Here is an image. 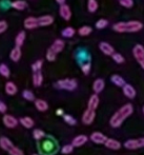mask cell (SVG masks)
I'll return each mask as SVG.
<instances>
[{"instance_id": "obj_1", "label": "cell", "mask_w": 144, "mask_h": 155, "mask_svg": "<svg viewBox=\"0 0 144 155\" xmlns=\"http://www.w3.org/2000/svg\"><path fill=\"white\" fill-rule=\"evenodd\" d=\"M133 112H134V108H133L132 104H124L123 107H121V108L110 117V124L113 128H118V127H120L124 123V120H125L126 118H128V117L133 114Z\"/></svg>"}, {"instance_id": "obj_2", "label": "cell", "mask_w": 144, "mask_h": 155, "mask_svg": "<svg viewBox=\"0 0 144 155\" xmlns=\"http://www.w3.org/2000/svg\"><path fill=\"white\" fill-rule=\"evenodd\" d=\"M143 29V23L138 20L121 21L113 25V30L118 33H135Z\"/></svg>"}, {"instance_id": "obj_3", "label": "cell", "mask_w": 144, "mask_h": 155, "mask_svg": "<svg viewBox=\"0 0 144 155\" xmlns=\"http://www.w3.org/2000/svg\"><path fill=\"white\" fill-rule=\"evenodd\" d=\"M56 88L60 89V90H66V91H74L77 88L78 84L75 79H69V78H65V79H60L56 82Z\"/></svg>"}, {"instance_id": "obj_4", "label": "cell", "mask_w": 144, "mask_h": 155, "mask_svg": "<svg viewBox=\"0 0 144 155\" xmlns=\"http://www.w3.org/2000/svg\"><path fill=\"white\" fill-rule=\"evenodd\" d=\"M133 54L137 62L144 70V47L142 45H136L133 49Z\"/></svg>"}, {"instance_id": "obj_5", "label": "cell", "mask_w": 144, "mask_h": 155, "mask_svg": "<svg viewBox=\"0 0 144 155\" xmlns=\"http://www.w3.org/2000/svg\"><path fill=\"white\" fill-rule=\"evenodd\" d=\"M124 147L128 150H137L144 148V137L137 139H128L124 143Z\"/></svg>"}, {"instance_id": "obj_6", "label": "cell", "mask_w": 144, "mask_h": 155, "mask_svg": "<svg viewBox=\"0 0 144 155\" xmlns=\"http://www.w3.org/2000/svg\"><path fill=\"white\" fill-rule=\"evenodd\" d=\"M96 118V110H91V109L87 108L84 111L83 115H82V123L84 124H91L93 121Z\"/></svg>"}, {"instance_id": "obj_7", "label": "cell", "mask_w": 144, "mask_h": 155, "mask_svg": "<svg viewBox=\"0 0 144 155\" xmlns=\"http://www.w3.org/2000/svg\"><path fill=\"white\" fill-rule=\"evenodd\" d=\"M59 14L60 16L64 19L65 21H69L71 20L72 18V11H71V8H69L67 4H61L60 8H59Z\"/></svg>"}, {"instance_id": "obj_8", "label": "cell", "mask_w": 144, "mask_h": 155, "mask_svg": "<svg viewBox=\"0 0 144 155\" xmlns=\"http://www.w3.org/2000/svg\"><path fill=\"white\" fill-rule=\"evenodd\" d=\"M25 29L27 30H34L39 28V23H38V18L37 17H27V19L23 22Z\"/></svg>"}, {"instance_id": "obj_9", "label": "cell", "mask_w": 144, "mask_h": 155, "mask_svg": "<svg viewBox=\"0 0 144 155\" xmlns=\"http://www.w3.org/2000/svg\"><path fill=\"white\" fill-rule=\"evenodd\" d=\"M99 49L104 55H107V56H112L115 53L114 48L108 42H105V41H102V42L99 43Z\"/></svg>"}, {"instance_id": "obj_10", "label": "cell", "mask_w": 144, "mask_h": 155, "mask_svg": "<svg viewBox=\"0 0 144 155\" xmlns=\"http://www.w3.org/2000/svg\"><path fill=\"white\" fill-rule=\"evenodd\" d=\"M89 138H91V140L93 141V143H97V145H102V143H104L106 141L107 137L104 134H102L101 132H94L93 134L91 135Z\"/></svg>"}, {"instance_id": "obj_11", "label": "cell", "mask_w": 144, "mask_h": 155, "mask_svg": "<svg viewBox=\"0 0 144 155\" xmlns=\"http://www.w3.org/2000/svg\"><path fill=\"white\" fill-rule=\"evenodd\" d=\"M122 89H123V94L127 98H130V99H134V98L136 97V94H137L136 90H135V88L132 86V84H125L123 87H122Z\"/></svg>"}, {"instance_id": "obj_12", "label": "cell", "mask_w": 144, "mask_h": 155, "mask_svg": "<svg viewBox=\"0 0 144 155\" xmlns=\"http://www.w3.org/2000/svg\"><path fill=\"white\" fill-rule=\"evenodd\" d=\"M2 120H3L4 126L11 129L15 128V127H17V124H18V120H17L14 116H12V115H4Z\"/></svg>"}, {"instance_id": "obj_13", "label": "cell", "mask_w": 144, "mask_h": 155, "mask_svg": "<svg viewBox=\"0 0 144 155\" xmlns=\"http://www.w3.org/2000/svg\"><path fill=\"white\" fill-rule=\"evenodd\" d=\"M54 22V17L51 15H44V16L38 17V23L39 27H47L51 25Z\"/></svg>"}, {"instance_id": "obj_14", "label": "cell", "mask_w": 144, "mask_h": 155, "mask_svg": "<svg viewBox=\"0 0 144 155\" xmlns=\"http://www.w3.org/2000/svg\"><path fill=\"white\" fill-rule=\"evenodd\" d=\"M21 55H22V53H21V48L15 45V48H13L10 53V58H11V60H13L14 62H17L20 60Z\"/></svg>"}, {"instance_id": "obj_15", "label": "cell", "mask_w": 144, "mask_h": 155, "mask_svg": "<svg viewBox=\"0 0 144 155\" xmlns=\"http://www.w3.org/2000/svg\"><path fill=\"white\" fill-rule=\"evenodd\" d=\"M104 146H105L107 149H110V150H119L120 148H121L120 141H118L117 139H114V138H107L105 143H104Z\"/></svg>"}, {"instance_id": "obj_16", "label": "cell", "mask_w": 144, "mask_h": 155, "mask_svg": "<svg viewBox=\"0 0 144 155\" xmlns=\"http://www.w3.org/2000/svg\"><path fill=\"white\" fill-rule=\"evenodd\" d=\"M64 47H65V43L62 39H56V40L53 42V45H51V49L53 50L56 54H59L60 52L63 51Z\"/></svg>"}, {"instance_id": "obj_17", "label": "cell", "mask_w": 144, "mask_h": 155, "mask_svg": "<svg viewBox=\"0 0 144 155\" xmlns=\"http://www.w3.org/2000/svg\"><path fill=\"white\" fill-rule=\"evenodd\" d=\"M104 87H105V82H104V80L101 79V78H98V79H96L95 81H94L93 90L96 94H99L103 91Z\"/></svg>"}, {"instance_id": "obj_18", "label": "cell", "mask_w": 144, "mask_h": 155, "mask_svg": "<svg viewBox=\"0 0 144 155\" xmlns=\"http://www.w3.org/2000/svg\"><path fill=\"white\" fill-rule=\"evenodd\" d=\"M87 140H88V137H87L86 135L81 134V135L76 136L75 138L73 139L72 145H73L74 147H81V146H83Z\"/></svg>"}, {"instance_id": "obj_19", "label": "cell", "mask_w": 144, "mask_h": 155, "mask_svg": "<svg viewBox=\"0 0 144 155\" xmlns=\"http://www.w3.org/2000/svg\"><path fill=\"white\" fill-rule=\"evenodd\" d=\"M99 97H98V94H94V95L91 96L88 100V104H87V108L91 109V110H96L99 106Z\"/></svg>"}, {"instance_id": "obj_20", "label": "cell", "mask_w": 144, "mask_h": 155, "mask_svg": "<svg viewBox=\"0 0 144 155\" xmlns=\"http://www.w3.org/2000/svg\"><path fill=\"white\" fill-rule=\"evenodd\" d=\"M13 143L12 141L10 140V139L8 138V137H0V147H1V149H3L4 151L8 152L11 149H12L13 147Z\"/></svg>"}, {"instance_id": "obj_21", "label": "cell", "mask_w": 144, "mask_h": 155, "mask_svg": "<svg viewBox=\"0 0 144 155\" xmlns=\"http://www.w3.org/2000/svg\"><path fill=\"white\" fill-rule=\"evenodd\" d=\"M11 6L17 11H23L27 8V3L24 0H15L11 3Z\"/></svg>"}, {"instance_id": "obj_22", "label": "cell", "mask_w": 144, "mask_h": 155, "mask_svg": "<svg viewBox=\"0 0 144 155\" xmlns=\"http://www.w3.org/2000/svg\"><path fill=\"white\" fill-rule=\"evenodd\" d=\"M43 82V76L41 71H37L34 72L33 74V84H34L35 87H40Z\"/></svg>"}, {"instance_id": "obj_23", "label": "cell", "mask_w": 144, "mask_h": 155, "mask_svg": "<svg viewBox=\"0 0 144 155\" xmlns=\"http://www.w3.org/2000/svg\"><path fill=\"white\" fill-rule=\"evenodd\" d=\"M35 107L38 111H41V112H44L49 109V104L45 100L43 99H36L35 100Z\"/></svg>"}, {"instance_id": "obj_24", "label": "cell", "mask_w": 144, "mask_h": 155, "mask_svg": "<svg viewBox=\"0 0 144 155\" xmlns=\"http://www.w3.org/2000/svg\"><path fill=\"white\" fill-rule=\"evenodd\" d=\"M18 89H17V86L12 81H8L5 84V92L8 95H15L17 93Z\"/></svg>"}, {"instance_id": "obj_25", "label": "cell", "mask_w": 144, "mask_h": 155, "mask_svg": "<svg viewBox=\"0 0 144 155\" xmlns=\"http://www.w3.org/2000/svg\"><path fill=\"white\" fill-rule=\"evenodd\" d=\"M25 36H27V34H25L24 31L19 32L18 35L16 36V38H15V45H16L17 47H20V48L22 47L25 40Z\"/></svg>"}, {"instance_id": "obj_26", "label": "cell", "mask_w": 144, "mask_h": 155, "mask_svg": "<svg viewBox=\"0 0 144 155\" xmlns=\"http://www.w3.org/2000/svg\"><path fill=\"white\" fill-rule=\"evenodd\" d=\"M110 80H112L113 84H114L115 86H117V87H123L124 84H125V80L123 79V77H121L120 75H117V74L112 75Z\"/></svg>"}, {"instance_id": "obj_27", "label": "cell", "mask_w": 144, "mask_h": 155, "mask_svg": "<svg viewBox=\"0 0 144 155\" xmlns=\"http://www.w3.org/2000/svg\"><path fill=\"white\" fill-rule=\"evenodd\" d=\"M42 148H43L42 149L43 152H45V153H51V152H53L54 150H55V145H54L51 140H46L43 143Z\"/></svg>"}, {"instance_id": "obj_28", "label": "cell", "mask_w": 144, "mask_h": 155, "mask_svg": "<svg viewBox=\"0 0 144 155\" xmlns=\"http://www.w3.org/2000/svg\"><path fill=\"white\" fill-rule=\"evenodd\" d=\"M75 29L74 28H72V27H67V28H65L64 30H62V32H61V35H62L64 38H72V37L75 35Z\"/></svg>"}, {"instance_id": "obj_29", "label": "cell", "mask_w": 144, "mask_h": 155, "mask_svg": "<svg viewBox=\"0 0 144 155\" xmlns=\"http://www.w3.org/2000/svg\"><path fill=\"white\" fill-rule=\"evenodd\" d=\"M19 123L22 124L24 128H32L33 126H34V120H33L30 117H22V118H20V120H19Z\"/></svg>"}, {"instance_id": "obj_30", "label": "cell", "mask_w": 144, "mask_h": 155, "mask_svg": "<svg viewBox=\"0 0 144 155\" xmlns=\"http://www.w3.org/2000/svg\"><path fill=\"white\" fill-rule=\"evenodd\" d=\"M87 10H88L89 13H95L98 10L97 0H88L87 1Z\"/></svg>"}, {"instance_id": "obj_31", "label": "cell", "mask_w": 144, "mask_h": 155, "mask_svg": "<svg viewBox=\"0 0 144 155\" xmlns=\"http://www.w3.org/2000/svg\"><path fill=\"white\" fill-rule=\"evenodd\" d=\"M0 75L3 76V77H5V78H8L11 75L10 69H8V65L4 64V63H1V64H0Z\"/></svg>"}, {"instance_id": "obj_32", "label": "cell", "mask_w": 144, "mask_h": 155, "mask_svg": "<svg viewBox=\"0 0 144 155\" xmlns=\"http://www.w3.org/2000/svg\"><path fill=\"white\" fill-rule=\"evenodd\" d=\"M91 31H93V29H91V27H88V25H83V27H81L78 30V33H79L80 36H88L91 33Z\"/></svg>"}, {"instance_id": "obj_33", "label": "cell", "mask_w": 144, "mask_h": 155, "mask_svg": "<svg viewBox=\"0 0 144 155\" xmlns=\"http://www.w3.org/2000/svg\"><path fill=\"white\" fill-rule=\"evenodd\" d=\"M108 25V21L106 19H99V20L96 22V28L98 30H102V29H105L106 27Z\"/></svg>"}, {"instance_id": "obj_34", "label": "cell", "mask_w": 144, "mask_h": 155, "mask_svg": "<svg viewBox=\"0 0 144 155\" xmlns=\"http://www.w3.org/2000/svg\"><path fill=\"white\" fill-rule=\"evenodd\" d=\"M33 136H34V138L37 139V140H40V139H42L43 137L45 136V133L43 132L42 130H40V129H36V130H34V132H33Z\"/></svg>"}, {"instance_id": "obj_35", "label": "cell", "mask_w": 144, "mask_h": 155, "mask_svg": "<svg viewBox=\"0 0 144 155\" xmlns=\"http://www.w3.org/2000/svg\"><path fill=\"white\" fill-rule=\"evenodd\" d=\"M22 96L24 99L29 100V101H33V100H35V95L34 93L32 92V91L30 90H24L22 92Z\"/></svg>"}, {"instance_id": "obj_36", "label": "cell", "mask_w": 144, "mask_h": 155, "mask_svg": "<svg viewBox=\"0 0 144 155\" xmlns=\"http://www.w3.org/2000/svg\"><path fill=\"white\" fill-rule=\"evenodd\" d=\"M56 57H57V54L55 53V52L53 51V50L50 48L49 50H47L46 52V59L49 60V61H55L56 60Z\"/></svg>"}, {"instance_id": "obj_37", "label": "cell", "mask_w": 144, "mask_h": 155, "mask_svg": "<svg viewBox=\"0 0 144 155\" xmlns=\"http://www.w3.org/2000/svg\"><path fill=\"white\" fill-rule=\"evenodd\" d=\"M112 57H113V60H114L116 63H119V64L123 63L124 60H125V59H124V57L120 53H114L112 55Z\"/></svg>"}, {"instance_id": "obj_38", "label": "cell", "mask_w": 144, "mask_h": 155, "mask_svg": "<svg viewBox=\"0 0 144 155\" xmlns=\"http://www.w3.org/2000/svg\"><path fill=\"white\" fill-rule=\"evenodd\" d=\"M42 65H43V61L41 59L37 60L36 62H34L32 64V70L33 72H37V71H41V69H42Z\"/></svg>"}, {"instance_id": "obj_39", "label": "cell", "mask_w": 144, "mask_h": 155, "mask_svg": "<svg viewBox=\"0 0 144 155\" xmlns=\"http://www.w3.org/2000/svg\"><path fill=\"white\" fill-rule=\"evenodd\" d=\"M120 5L124 6L126 8H130L134 5V0H119Z\"/></svg>"}, {"instance_id": "obj_40", "label": "cell", "mask_w": 144, "mask_h": 155, "mask_svg": "<svg viewBox=\"0 0 144 155\" xmlns=\"http://www.w3.org/2000/svg\"><path fill=\"white\" fill-rule=\"evenodd\" d=\"M63 118H64L65 123L71 124V126H75L76 124V119L73 116H71V115H63Z\"/></svg>"}, {"instance_id": "obj_41", "label": "cell", "mask_w": 144, "mask_h": 155, "mask_svg": "<svg viewBox=\"0 0 144 155\" xmlns=\"http://www.w3.org/2000/svg\"><path fill=\"white\" fill-rule=\"evenodd\" d=\"M91 62H85L81 65V71L83 72L84 75H87V74H89V72H91Z\"/></svg>"}, {"instance_id": "obj_42", "label": "cell", "mask_w": 144, "mask_h": 155, "mask_svg": "<svg viewBox=\"0 0 144 155\" xmlns=\"http://www.w3.org/2000/svg\"><path fill=\"white\" fill-rule=\"evenodd\" d=\"M74 150V146L73 145H65L62 147V149H61V152H62L63 154H69L72 153Z\"/></svg>"}, {"instance_id": "obj_43", "label": "cell", "mask_w": 144, "mask_h": 155, "mask_svg": "<svg viewBox=\"0 0 144 155\" xmlns=\"http://www.w3.org/2000/svg\"><path fill=\"white\" fill-rule=\"evenodd\" d=\"M8 154H10V155H24V153H23V152L21 151L19 148L15 147V146H13L12 149L8 151Z\"/></svg>"}, {"instance_id": "obj_44", "label": "cell", "mask_w": 144, "mask_h": 155, "mask_svg": "<svg viewBox=\"0 0 144 155\" xmlns=\"http://www.w3.org/2000/svg\"><path fill=\"white\" fill-rule=\"evenodd\" d=\"M8 30V22L5 20H0V34L4 33Z\"/></svg>"}, {"instance_id": "obj_45", "label": "cell", "mask_w": 144, "mask_h": 155, "mask_svg": "<svg viewBox=\"0 0 144 155\" xmlns=\"http://www.w3.org/2000/svg\"><path fill=\"white\" fill-rule=\"evenodd\" d=\"M6 109H8V108H6V104H4L3 101H0V112L4 113L6 111Z\"/></svg>"}, {"instance_id": "obj_46", "label": "cell", "mask_w": 144, "mask_h": 155, "mask_svg": "<svg viewBox=\"0 0 144 155\" xmlns=\"http://www.w3.org/2000/svg\"><path fill=\"white\" fill-rule=\"evenodd\" d=\"M56 2L61 5V4H64L65 3V0H56Z\"/></svg>"}, {"instance_id": "obj_47", "label": "cell", "mask_w": 144, "mask_h": 155, "mask_svg": "<svg viewBox=\"0 0 144 155\" xmlns=\"http://www.w3.org/2000/svg\"><path fill=\"white\" fill-rule=\"evenodd\" d=\"M56 113H57V115H63V110H61V109H58Z\"/></svg>"}, {"instance_id": "obj_48", "label": "cell", "mask_w": 144, "mask_h": 155, "mask_svg": "<svg viewBox=\"0 0 144 155\" xmlns=\"http://www.w3.org/2000/svg\"><path fill=\"white\" fill-rule=\"evenodd\" d=\"M142 111H143V114H144V106H143V108H142Z\"/></svg>"}, {"instance_id": "obj_49", "label": "cell", "mask_w": 144, "mask_h": 155, "mask_svg": "<svg viewBox=\"0 0 144 155\" xmlns=\"http://www.w3.org/2000/svg\"><path fill=\"white\" fill-rule=\"evenodd\" d=\"M33 155H38V154H33Z\"/></svg>"}]
</instances>
